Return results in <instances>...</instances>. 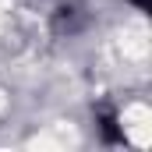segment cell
I'll list each match as a JSON object with an SVG mask.
<instances>
[{
  "instance_id": "obj_2",
  "label": "cell",
  "mask_w": 152,
  "mask_h": 152,
  "mask_svg": "<svg viewBox=\"0 0 152 152\" xmlns=\"http://www.w3.org/2000/svg\"><path fill=\"white\" fill-rule=\"evenodd\" d=\"M78 25H81L78 7L75 4H60L57 14H53V32H57V36H71V32H78Z\"/></svg>"
},
{
  "instance_id": "obj_3",
  "label": "cell",
  "mask_w": 152,
  "mask_h": 152,
  "mask_svg": "<svg viewBox=\"0 0 152 152\" xmlns=\"http://www.w3.org/2000/svg\"><path fill=\"white\" fill-rule=\"evenodd\" d=\"M127 4H131L134 11H142V14H149V11H152V0H127Z\"/></svg>"
},
{
  "instance_id": "obj_1",
  "label": "cell",
  "mask_w": 152,
  "mask_h": 152,
  "mask_svg": "<svg viewBox=\"0 0 152 152\" xmlns=\"http://www.w3.org/2000/svg\"><path fill=\"white\" fill-rule=\"evenodd\" d=\"M96 127H99V134H103L106 145H120V142H124L120 117H117V110L110 103H99V106H96Z\"/></svg>"
}]
</instances>
